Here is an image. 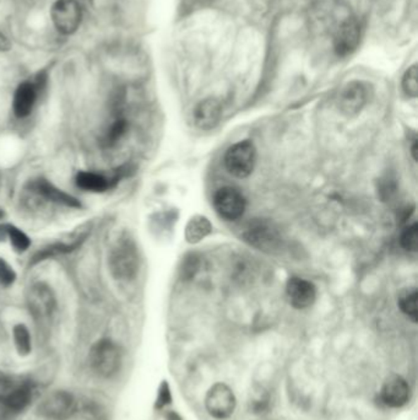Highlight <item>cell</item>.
Returning <instances> with one entry per match:
<instances>
[{"mask_svg":"<svg viewBox=\"0 0 418 420\" xmlns=\"http://www.w3.org/2000/svg\"><path fill=\"white\" fill-rule=\"evenodd\" d=\"M109 270L118 280H130L139 270V256L135 244L122 237L113 245L109 257Z\"/></svg>","mask_w":418,"mask_h":420,"instance_id":"6da1fadb","label":"cell"},{"mask_svg":"<svg viewBox=\"0 0 418 420\" xmlns=\"http://www.w3.org/2000/svg\"><path fill=\"white\" fill-rule=\"evenodd\" d=\"M82 16L79 0H56L51 8L53 26L63 36H71L80 29Z\"/></svg>","mask_w":418,"mask_h":420,"instance_id":"7a4b0ae2","label":"cell"},{"mask_svg":"<svg viewBox=\"0 0 418 420\" xmlns=\"http://www.w3.org/2000/svg\"><path fill=\"white\" fill-rule=\"evenodd\" d=\"M245 242L264 252H273L281 247L282 237L273 222L263 219L250 222L243 230Z\"/></svg>","mask_w":418,"mask_h":420,"instance_id":"3957f363","label":"cell"},{"mask_svg":"<svg viewBox=\"0 0 418 420\" xmlns=\"http://www.w3.org/2000/svg\"><path fill=\"white\" fill-rule=\"evenodd\" d=\"M257 161V149L250 140H243L233 144L226 151V169L237 179H245L253 172Z\"/></svg>","mask_w":418,"mask_h":420,"instance_id":"277c9868","label":"cell"},{"mask_svg":"<svg viewBox=\"0 0 418 420\" xmlns=\"http://www.w3.org/2000/svg\"><path fill=\"white\" fill-rule=\"evenodd\" d=\"M90 363L99 376L111 378L121 366V353L117 345L112 340H99L90 352Z\"/></svg>","mask_w":418,"mask_h":420,"instance_id":"5b68a950","label":"cell"},{"mask_svg":"<svg viewBox=\"0 0 418 420\" xmlns=\"http://www.w3.org/2000/svg\"><path fill=\"white\" fill-rule=\"evenodd\" d=\"M214 207L220 217L233 222L245 214L247 202L240 191L227 186L219 189L214 196Z\"/></svg>","mask_w":418,"mask_h":420,"instance_id":"8992f818","label":"cell"},{"mask_svg":"<svg viewBox=\"0 0 418 420\" xmlns=\"http://www.w3.org/2000/svg\"><path fill=\"white\" fill-rule=\"evenodd\" d=\"M26 191L39 202H51L68 208H81V203L78 199L74 198L70 194L66 193L64 191L56 188L54 184L44 179L30 181Z\"/></svg>","mask_w":418,"mask_h":420,"instance_id":"52a82bcc","label":"cell"},{"mask_svg":"<svg viewBox=\"0 0 418 420\" xmlns=\"http://www.w3.org/2000/svg\"><path fill=\"white\" fill-rule=\"evenodd\" d=\"M369 86L363 81H352L343 88L338 96V109L346 116L359 114L369 101Z\"/></svg>","mask_w":418,"mask_h":420,"instance_id":"ba28073f","label":"cell"},{"mask_svg":"<svg viewBox=\"0 0 418 420\" xmlns=\"http://www.w3.org/2000/svg\"><path fill=\"white\" fill-rule=\"evenodd\" d=\"M207 409L217 419H226L233 413L235 407V397L228 386L216 383L207 392Z\"/></svg>","mask_w":418,"mask_h":420,"instance_id":"9c48e42d","label":"cell"},{"mask_svg":"<svg viewBox=\"0 0 418 420\" xmlns=\"http://www.w3.org/2000/svg\"><path fill=\"white\" fill-rule=\"evenodd\" d=\"M27 304L36 318H47L56 308V296L52 288L43 282L33 284L28 289Z\"/></svg>","mask_w":418,"mask_h":420,"instance_id":"30bf717a","label":"cell"},{"mask_svg":"<svg viewBox=\"0 0 418 420\" xmlns=\"http://www.w3.org/2000/svg\"><path fill=\"white\" fill-rule=\"evenodd\" d=\"M74 411V400L68 392L56 391L48 395L39 404V413L51 419H66Z\"/></svg>","mask_w":418,"mask_h":420,"instance_id":"8fae6325","label":"cell"},{"mask_svg":"<svg viewBox=\"0 0 418 420\" xmlns=\"http://www.w3.org/2000/svg\"><path fill=\"white\" fill-rule=\"evenodd\" d=\"M286 292L292 306L296 308H307L312 306L316 298V289L314 284L298 277L288 279Z\"/></svg>","mask_w":418,"mask_h":420,"instance_id":"7c38bea8","label":"cell"},{"mask_svg":"<svg viewBox=\"0 0 418 420\" xmlns=\"http://www.w3.org/2000/svg\"><path fill=\"white\" fill-rule=\"evenodd\" d=\"M39 91L32 80L23 81L16 88L13 99V111L18 119H25L32 112Z\"/></svg>","mask_w":418,"mask_h":420,"instance_id":"4fadbf2b","label":"cell"},{"mask_svg":"<svg viewBox=\"0 0 418 420\" xmlns=\"http://www.w3.org/2000/svg\"><path fill=\"white\" fill-rule=\"evenodd\" d=\"M221 116V104L216 99H207L194 109L193 122L199 129L210 131L216 127Z\"/></svg>","mask_w":418,"mask_h":420,"instance_id":"5bb4252c","label":"cell"},{"mask_svg":"<svg viewBox=\"0 0 418 420\" xmlns=\"http://www.w3.org/2000/svg\"><path fill=\"white\" fill-rule=\"evenodd\" d=\"M410 396V388L404 378L398 375H393L386 380L383 390H381V400L386 406L398 407L404 406Z\"/></svg>","mask_w":418,"mask_h":420,"instance_id":"9a60e30c","label":"cell"},{"mask_svg":"<svg viewBox=\"0 0 418 420\" xmlns=\"http://www.w3.org/2000/svg\"><path fill=\"white\" fill-rule=\"evenodd\" d=\"M89 235V230L80 234L79 236H76L75 239L69 241V242H54L52 245L46 246L41 250L37 251L32 258L30 260V265H35L43 262V260H49V258H54L56 256L66 255V253H70L74 251L78 250L81 245L84 244V241L86 240V237Z\"/></svg>","mask_w":418,"mask_h":420,"instance_id":"2e32d148","label":"cell"},{"mask_svg":"<svg viewBox=\"0 0 418 420\" xmlns=\"http://www.w3.org/2000/svg\"><path fill=\"white\" fill-rule=\"evenodd\" d=\"M359 41V28L355 20H348L341 26L336 37L338 54H348L357 47Z\"/></svg>","mask_w":418,"mask_h":420,"instance_id":"e0dca14e","label":"cell"},{"mask_svg":"<svg viewBox=\"0 0 418 420\" xmlns=\"http://www.w3.org/2000/svg\"><path fill=\"white\" fill-rule=\"evenodd\" d=\"M75 182L79 188L87 191V192L102 193V192L113 188L111 177L107 179L104 175L94 174V172H87V171H80L76 175Z\"/></svg>","mask_w":418,"mask_h":420,"instance_id":"ac0fdd59","label":"cell"},{"mask_svg":"<svg viewBox=\"0 0 418 420\" xmlns=\"http://www.w3.org/2000/svg\"><path fill=\"white\" fill-rule=\"evenodd\" d=\"M211 232V224L207 220L205 217H192L190 222L187 225L185 229V237L190 244H197L200 242L202 239L209 235Z\"/></svg>","mask_w":418,"mask_h":420,"instance_id":"d6986e66","label":"cell"},{"mask_svg":"<svg viewBox=\"0 0 418 420\" xmlns=\"http://www.w3.org/2000/svg\"><path fill=\"white\" fill-rule=\"evenodd\" d=\"M0 235L1 237H9L10 244L14 247V250L19 253L27 251L31 246V240L24 232H21L19 227L11 225V224H1L0 225Z\"/></svg>","mask_w":418,"mask_h":420,"instance_id":"ffe728a7","label":"cell"},{"mask_svg":"<svg viewBox=\"0 0 418 420\" xmlns=\"http://www.w3.org/2000/svg\"><path fill=\"white\" fill-rule=\"evenodd\" d=\"M30 398H31L30 388L26 386H19V388H13L11 391L8 392L3 400L10 409L21 411L27 406Z\"/></svg>","mask_w":418,"mask_h":420,"instance_id":"44dd1931","label":"cell"},{"mask_svg":"<svg viewBox=\"0 0 418 420\" xmlns=\"http://www.w3.org/2000/svg\"><path fill=\"white\" fill-rule=\"evenodd\" d=\"M399 307L400 310L412 321H417V290L414 289V290L405 292L399 298Z\"/></svg>","mask_w":418,"mask_h":420,"instance_id":"7402d4cb","label":"cell"},{"mask_svg":"<svg viewBox=\"0 0 418 420\" xmlns=\"http://www.w3.org/2000/svg\"><path fill=\"white\" fill-rule=\"evenodd\" d=\"M128 122L125 119H119L112 123V126L109 128L107 133L104 134V145L107 148H112L117 144L123 136L127 133Z\"/></svg>","mask_w":418,"mask_h":420,"instance_id":"603a6c76","label":"cell"},{"mask_svg":"<svg viewBox=\"0 0 418 420\" xmlns=\"http://www.w3.org/2000/svg\"><path fill=\"white\" fill-rule=\"evenodd\" d=\"M14 340L20 355H28L32 349L30 332L24 325H18L14 328Z\"/></svg>","mask_w":418,"mask_h":420,"instance_id":"cb8c5ba5","label":"cell"},{"mask_svg":"<svg viewBox=\"0 0 418 420\" xmlns=\"http://www.w3.org/2000/svg\"><path fill=\"white\" fill-rule=\"evenodd\" d=\"M417 66L409 68L402 78V89L410 97H416L418 94Z\"/></svg>","mask_w":418,"mask_h":420,"instance_id":"d4e9b609","label":"cell"},{"mask_svg":"<svg viewBox=\"0 0 418 420\" xmlns=\"http://www.w3.org/2000/svg\"><path fill=\"white\" fill-rule=\"evenodd\" d=\"M401 246L405 250L410 252H416L418 246V227L417 224H412L405 229L404 232L401 234L400 239Z\"/></svg>","mask_w":418,"mask_h":420,"instance_id":"484cf974","label":"cell"},{"mask_svg":"<svg viewBox=\"0 0 418 420\" xmlns=\"http://www.w3.org/2000/svg\"><path fill=\"white\" fill-rule=\"evenodd\" d=\"M16 279L14 270L3 258H0V285L8 288L13 285Z\"/></svg>","mask_w":418,"mask_h":420,"instance_id":"4316f807","label":"cell"},{"mask_svg":"<svg viewBox=\"0 0 418 420\" xmlns=\"http://www.w3.org/2000/svg\"><path fill=\"white\" fill-rule=\"evenodd\" d=\"M268 402L269 400L266 393L260 390L258 396L254 397L253 401H252V406H253L254 411L258 412V413L265 411L266 407H268Z\"/></svg>","mask_w":418,"mask_h":420,"instance_id":"83f0119b","label":"cell"},{"mask_svg":"<svg viewBox=\"0 0 418 420\" xmlns=\"http://www.w3.org/2000/svg\"><path fill=\"white\" fill-rule=\"evenodd\" d=\"M169 402H171V392H169L168 385H167L166 383H164L162 385H161L156 406L159 407V408H161V407H165L166 404H168Z\"/></svg>","mask_w":418,"mask_h":420,"instance_id":"f1b7e54d","label":"cell"},{"mask_svg":"<svg viewBox=\"0 0 418 420\" xmlns=\"http://www.w3.org/2000/svg\"><path fill=\"white\" fill-rule=\"evenodd\" d=\"M11 47H13V44L10 42L9 38L0 31V52H9Z\"/></svg>","mask_w":418,"mask_h":420,"instance_id":"f546056e","label":"cell"},{"mask_svg":"<svg viewBox=\"0 0 418 420\" xmlns=\"http://www.w3.org/2000/svg\"><path fill=\"white\" fill-rule=\"evenodd\" d=\"M168 420H180V418H179V416H177V414H174V413H171V414H169L168 416Z\"/></svg>","mask_w":418,"mask_h":420,"instance_id":"4dcf8cb0","label":"cell"},{"mask_svg":"<svg viewBox=\"0 0 418 420\" xmlns=\"http://www.w3.org/2000/svg\"><path fill=\"white\" fill-rule=\"evenodd\" d=\"M3 217H4V212H3V210H1V209H0V220H1V219H3Z\"/></svg>","mask_w":418,"mask_h":420,"instance_id":"1f68e13d","label":"cell"},{"mask_svg":"<svg viewBox=\"0 0 418 420\" xmlns=\"http://www.w3.org/2000/svg\"><path fill=\"white\" fill-rule=\"evenodd\" d=\"M0 184H1V179H0Z\"/></svg>","mask_w":418,"mask_h":420,"instance_id":"d6a6232c","label":"cell"}]
</instances>
